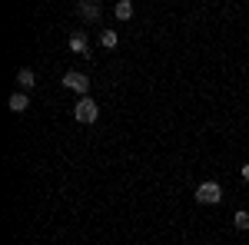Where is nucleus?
Segmentation results:
<instances>
[{"label": "nucleus", "mask_w": 249, "mask_h": 245, "mask_svg": "<svg viewBox=\"0 0 249 245\" xmlns=\"http://www.w3.org/2000/svg\"><path fill=\"white\" fill-rule=\"evenodd\" d=\"M223 199V189H219V182H199L196 186V202H203V206H216Z\"/></svg>", "instance_id": "1"}, {"label": "nucleus", "mask_w": 249, "mask_h": 245, "mask_svg": "<svg viewBox=\"0 0 249 245\" xmlns=\"http://www.w3.org/2000/svg\"><path fill=\"white\" fill-rule=\"evenodd\" d=\"M96 116H100V106H96L90 96H83L77 106H73V119L77 123H96Z\"/></svg>", "instance_id": "2"}, {"label": "nucleus", "mask_w": 249, "mask_h": 245, "mask_svg": "<svg viewBox=\"0 0 249 245\" xmlns=\"http://www.w3.org/2000/svg\"><path fill=\"white\" fill-rule=\"evenodd\" d=\"M67 90H77V93L90 96V80H87V73H80V70H70V73H63V80H60Z\"/></svg>", "instance_id": "3"}, {"label": "nucleus", "mask_w": 249, "mask_h": 245, "mask_svg": "<svg viewBox=\"0 0 249 245\" xmlns=\"http://www.w3.org/2000/svg\"><path fill=\"white\" fill-rule=\"evenodd\" d=\"M77 17L83 20V23H100L103 7H100V3H90V0H80L77 3Z\"/></svg>", "instance_id": "4"}, {"label": "nucleus", "mask_w": 249, "mask_h": 245, "mask_svg": "<svg viewBox=\"0 0 249 245\" xmlns=\"http://www.w3.org/2000/svg\"><path fill=\"white\" fill-rule=\"evenodd\" d=\"M7 106H10V113H23V110H27V106H30V99H27V93H14L10 96V103H7Z\"/></svg>", "instance_id": "5"}, {"label": "nucleus", "mask_w": 249, "mask_h": 245, "mask_svg": "<svg viewBox=\"0 0 249 245\" xmlns=\"http://www.w3.org/2000/svg\"><path fill=\"white\" fill-rule=\"evenodd\" d=\"M70 50L87 57V33H70Z\"/></svg>", "instance_id": "6"}, {"label": "nucleus", "mask_w": 249, "mask_h": 245, "mask_svg": "<svg viewBox=\"0 0 249 245\" xmlns=\"http://www.w3.org/2000/svg\"><path fill=\"white\" fill-rule=\"evenodd\" d=\"M113 14H116V20H130L133 17V3H130V0H120L113 7Z\"/></svg>", "instance_id": "7"}, {"label": "nucleus", "mask_w": 249, "mask_h": 245, "mask_svg": "<svg viewBox=\"0 0 249 245\" xmlns=\"http://www.w3.org/2000/svg\"><path fill=\"white\" fill-rule=\"evenodd\" d=\"M17 83L23 86V90H30V86L37 83V76H34V70H27V66H23V70H17Z\"/></svg>", "instance_id": "8"}, {"label": "nucleus", "mask_w": 249, "mask_h": 245, "mask_svg": "<svg viewBox=\"0 0 249 245\" xmlns=\"http://www.w3.org/2000/svg\"><path fill=\"white\" fill-rule=\"evenodd\" d=\"M100 43H103L107 50H113L116 43H120V37H116V30H100Z\"/></svg>", "instance_id": "9"}, {"label": "nucleus", "mask_w": 249, "mask_h": 245, "mask_svg": "<svg viewBox=\"0 0 249 245\" xmlns=\"http://www.w3.org/2000/svg\"><path fill=\"white\" fill-rule=\"evenodd\" d=\"M232 222H236V229H243V232H246V229H249V212H236V215H232Z\"/></svg>", "instance_id": "10"}, {"label": "nucleus", "mask_w": 249, "mask_h": 245, "mask_svg": "<svg viewBox=\"0 0 249 245\" xmlns=\"http://www.w3.org/2000/svg\"><path fill=\"white\" fill-rule=\"evenodd\" d=\"M243 179H246V182H249V163H246V166H243Z\"/></svg>", "instance_id": "11"}]
</instances>
